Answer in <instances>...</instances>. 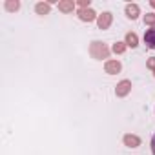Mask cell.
I'll use <instances>...</instances> for the list:
<instances>
[{
  "label": "cell",
  "instance_id": "obj_1",
  "mask_svg": "<svg viewBox=\"0 0 155 155\" xmlns=\"http://www.w3.org/2000/svg\"><path fill=\"white\" fill-rule=\"evenodd\" d=\"M110 53H111V49H110L104 42H101V40H93V42L90 44V55H91V58H95V60L108 58Z\"/></svg>",
  "mask_w": 155,
  "mask_h": 155
},
{
  "label": "cell",
  "instance_id": "obj_2",
  "mask_svg": "<svg viewBox=\"0 0 155 155\" xmlns=\"http://www.w3.org/2000/svg\"><path fill=\"white\" fill-rule=\"evenodd\" d=\"M130 91H131V81H128V79L120 81V82L115 86V95H117L119 99L128 97V95H130Z\"/></svg>",
  "mask_w": 155,
  "mask_h": 155
},
{
  "label": "cell",
  "instance_id": "obj_3",
  "mask_svg": "<svg viewBox=\"0 0 155 155\" xmlns=\"http://www.w3.org/2000/svg\"><path fill=\"white\" fill-rule=\"evenodd\" d=\"M77 17H79V20H82V22H93V20L99 18L97 11L91 9V8H88V9H79V11H77Z\"/></svg>",
  "mask_w": 155,
  "mask_h": 155
},
{
  "label": "cell",
  "instance_id": "obj_4",
  "mask_svg": "<svg viewBox=\"0 0 155 155\" xmlns=\"http://www.w3.org/2000/svg\"><path fill=\"white\" fill-rule=\"evenodd\" d=\"M111 22H113V15H111L110 11H104V13L99 15V18H97V26H99V29H102V31L110 29Z\"/></svg>",
  "mask_w": 155,
  "mask_h": 155
},
{
  "label": "cell",
  "instance_id": "obj_5",
  "mask_svg": "<svg viewBox=\"0 0 155 155\" xmlns=\"http://www.w3.org/2000/svg\"><path fill=\"white\" fill-rule=\"evenodd\" d=\"M120 69H122V64L119 60H115V58L106 60V64H104V71L108 75H117V73H120Z\"/></svg>",
  "mask_w": 155,
  "mask_h": 155
},
{
  "label": "cell",
  "instance_id": "obj_6",
  "mask_svg": "<svg viewBox=\"0 0 155 155\" xmlns=\"http://www.w3.org/2000/svg\"><path fill=\"white\" fill-rule=\"evenodd\" d=\"M122 142H124V146H128V148H139V146H140V137H139V135H133V133H126V135L122 137Z\"/></svg>",
  "mask_w": 155,
  "mask_h": 155
},
{
  "label": "cell",
  "instance_id": "obj_7",
  "mask_svg": "<svg viewBox=\"0 0 155 155\" xmlns=\"http://www.w3.org/2000/svg\"><path fill=\"white\" fill-rule=\"evenodd\" d=\"M124 13H126V17H128L130 20H137L139 15H140V8H139L137 4H126Z\"/></svg>",
  "mask_w": 155,
  "mask_h": 155
},
{
  "label": "cell",
  "instance_id": "obj_8",
  "mask_svg": "<svg viewBox=\"0 0 155 155\" xmlns=\"http://www.w3.org/2000/svg\"><path fill=\"white\" fill-rule=\"evenodd\" d=\"M77 8V2H73V0H60L58 2V11L62 13H73Z\"/></svg>",
  "mask_w": 155,
  "mask_h": 155
},
{
  "label": "cell",
  "instance_id": "obj_9",
  "mask_svg": "<svg viewBox=\"0 0 155 155\" xmlns=\"http://www.w3.org/2000/svg\"><path fill=\"white\" fill-rule=\"evenodd\" d=\"M144 44H146V48L155 49V28L146 29V33H144Z\"/></svg>",
  "mask_w": 155,
  "mask_h": 155
},
{
  "label": "cell",
  "instance_id": "obj_10",
  "mask_svg": "<svg viewBox=\"0 0 155 155\" xmlns=\"http://www.w3.org/2000/svg\"><path fill=\"white\" fill-rule=\"evenodd\" d=\"M49 11H51V4L49 2H37L35 4V13L37 15H49Z\"/></svg>",
  "mask_w": 155,
  "mask_h": 155
},
{
  "label": "cell",
  "instance_id": "obj_11",
  "mask_svg": "<svg viewBox=\"0 0 155 155\" xmlns=\"http://www.w3.org/2000/svg\"><path fill=\"white\" fill-rule=\"evenodd\" d=\"M124 42H126V46H128V48H137V46H139V37H137V33H133V31L126 33Z\"/></svg>",
  "mask_w": 155,
  "mask_h": 155
},
{
  "label": "cell",
  "instance_id": "obj_12",
  "mask_svg": "<svg viewBox=\"0 0 155 155\" xmlns=\"http://www.w3.org/2000/svg\"><path fill=\"white\" fill-rule=\"evenodd\" d=\"M4 8H6V11H9V13L18 11V9H20V0H6V2H4Z\"/></svg>",
  "mask_w": 155,
  "mask_h": 155
},
{
  "label": "cell",
  "instance_id": "obj_13",
  "mask_svg": "<svg viewBox=\"0 0 155 155\" xmlns=\"http://www.w3.org/2000/svg\"><path fill=\"white\" fill-rule=\"evenodd\" d=\"M126 48H128L126 42H115V44L111 46V51H113L115 55H122V53L126 51Z\"/></svg>",
  "mask_w": 155,
  "mask_h": 155
},
{
  "label": "cell",
  "instance_id": "obj_14",
  "mask_svg": "<svg viewBox=\"0 0 155 155\" xmlns=\"http://www.w3.org/2000/svg\"><path fill=\"white\" fill-rule=\"evenodd\" d=\"M144 24L150 28H155V13H146L144 15Z\"/></svg>",
  "mask_w": 155,
  "mask_h": 155
},
{
  "label": "cell",
  "instance_id": "obj_15",
  "mask_svg": "<svg viewBox=\"0 0 155 155\" xmlns=\"http://www.w3.org/2000/svg\"><path fill=\"white\" fill-rule=\"evenodd\" d=\"M90 0H79V2H77V6H79V9H88L90 8Z\"/></svg>",
  "mask_w": 155,
  "mask_h": 155
},
{
  "label": "cell",
  "instance_id": "obj_16",
  "mask_svg": "<svg viewBox=\"0 0 155 155\" xmlns=\"http://www.w3.org/2000/svg\"><path fill=\"white\" fill-rule=\"evenodd\" d=\"M146 68H148V69H151V71L155 69V57H150V58H148V62H146Z\"/></svg>",
  "mask_w": 155,
  "mask_h": 155
},
{
  "label": "cell",
  "instance_id": "obj_17",
  "mask_svg": "<svg viewBox=\"0 0 155 155\" xmlns=\"http://www.w3.org/2000/svg\"><path fill=\"white\" fill-rule=\"evenodd\" d=\"M150 146H151V153L155 155V135L151 137V144H150Z\"/></svg>",
  "mask_w": 155,
  "mask_h": 155
},
{
  "label": "cell",
  "instance_id": "obj_18",
  "mask_svg": "<svg viewBox=\"0 0 155 155\" xmlns=\"http://www.w3.org/2000/svg\"><path fill=\"white\" fill-rule=\"evenodd\" d=\"M150 6H151V8L155 9V0H151V2H150Z\"/></svg>",
  "mask_w": 155,
  "mask_h": 155
},
{
  "label": "cell",
  "instance_id": "obj_19",
  "mask_svg": "<svg viewBox=\"0 0 155 155\" xmlns=\"http://www.w3.org/2000/svg\"><path fill=\"white\" fill-rule=\"evenodd\" d=\"M153 77H155V69H153Z\"/></svg>",
  "mask_w": 155,
  "mask_h": 155
}]
</instances>
